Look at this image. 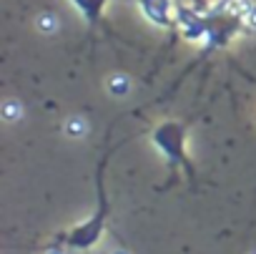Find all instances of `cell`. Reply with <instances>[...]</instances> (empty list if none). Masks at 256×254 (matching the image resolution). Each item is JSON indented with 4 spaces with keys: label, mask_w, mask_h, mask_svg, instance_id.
I'll return each instance as SVG.
<instances>
[{
    "label": "cell",
    "mask_w": 256,
    "mask_h": 254,
    "mask_svg": "<svg viewBox=\"0 0 256 254\" xmlns=\"http://www.w3.org/2000/svg\"><path fill=\"white\" fill-rule=\"evenodd\" d=\"M106 161L108 159H100V166H98V204H96V211L90 216H86L80 224L70 226L68 231L56 234L48 244H58V246L70 249V251H88L100 241V236L106 231V219H108V196H106V181H103Z\"/></svg>",
    "instance_id": "cell-1"
},
{
    "label": "cell",
    "mask_w": 256,
    "mask_h": 254,
    "mask_svg": "<svg viewBox=\"0 0 256 254\" xmlns=\"http://www.w3.org/2000/svg\"><path fill=\"white\" fill-rule=\"evenodd\" d=\"M186 131L188 126L181 121H164L151 131V144L156 146V151L164 154V159L174 169H184L188 179H194V164L186 151Z\"/></svg>",
    "instance_id": "cell-2"
},
{
    "label": "cell",
    "mask_w": 256,
    "mask_h": 254,
    "mask_svg": "<svg viewBox=\"0 0 256 254\" xmlns=\"http://www.w3.org/2000/svg\"><path fill=\"white\" fill-rule=\"evenodd\" d=\"M176 28L181 38L191 43H206L208 36V11H201L196 6H178L176 11Z\"/></svg>",
    "instance_id": "cell-3"
},
{
    "label": "cell",
    "mask_w": 256,
    "mask_h": 254,
    "mask_svg": "<svg viewBox=\"0 0 256 254\" xmlns=\"http://www.w3.org/2000/svg\"><path fill=\"white\" fill-rule=\"evenodd\" d=\"M138 11L144 13V18L164 31L176 28V11L178 6H174V0H136Z\"/></svg>",
    "instance_id": "cell-4"
},
{
    "label": "cell",
    "mask_w": 256,
    "mask_h": 254,
    "mask_svg": "<svg viewBox=\"0 0 256 254\" xmlns=\"http://www.w3.org/2000/svg\"><path fill=\"white\" fill-rule=\"evenodd\" d=\"M73 8L86 18V23L93 28L100 18H103V11L108 8V3H116V0H70Z\"/></svg>",
    "instance_id": "cell-5"
},
{
    "label": "cell",
    "mask_w": 256,
    "mask_h": 254,
    "mask_svg": "<svg viewBox=\"0 0 256 254\" xmlns=\"http://www.w3.org/2000/svg\"><path fill=\"white\" fill-rule=\"evenodd\" d=\"M106 86H108V91H110V96H116V98H120V96H126L128 91H131V81H128L126 76H110L108 81H106Z\"/></svg>",
    "instance_id": "cell-6"
},
{
    "label": "cell",
    "mask_w": 256,
    "mask_h": 254,
    "mask_svg": "<svg viewBox=\"0 0 256 254\" xmlns=\"http://www.w3.org/2000/svg\"><path fill=\"white\" fill-rule=\"evenodd\" d=\"M86 131H88V126H86L83 118H68L66 121V134L70 139H80V136H86Z\"/></svg>",
    "instance_id": "cell-7"
},
{
    "label": "cell",
    "mask_w": 256,
    "mask_h": 254,
    "mask_svg": "<svg viewBox=\"0 0 256 254\" xmlns=\"http://www.w3.org/2000/svg\"><path fill=\"white\" fill-rule=\"evenodd\" d=\"M58 26H60V23H58V18H56L53 13H40V16H38V31H40V33H56Z\"/></svg>",
    "instance_id": "cell-8"
},
{
    "label": "cell",
    "mask_w": 256,
    "mask_h": 254,
    "mask_svg": "<svg viewBox=\"0 0 256 254\" xmlns=\"http://www.w3.org/2000/svg\"><path fill=\"white\" fill-rule=\"evenodd\" d=\"M20 116H23L20 103H16V101H6V103H3V118H6V121H18Z\"/></svg>",
    "instance_id": "cell-9"
},
{
    "label": "cell",
    "mask_w": 256,
    "mask_h": 254,
    "mask_svg": "<svg viewBox=\"0 0 256 254\" xmlns=\"http://www.w3.org/2000/svg\"><path fill=\"white\" fill-rule=\"evenodd\" d=\"M244 28H246V31H256V3H254L251 11L246 13V18H244Z\"/></svg>",
    "instance_id": "cell-10"
},
{
    "label": "cell",
    "mask_w": 256,
    "mask_h": 254,
    "mask_svg": "<svg viewBox=\"0 0 256 254\" xmlns=\"http://www.w3.org/2000/svg\"><path fill=\"white\" fill-rule=\"evenodd\" d=\"M43 254H68L66 246H58V244H46L43 246Z\"/></svg>",
    "instance_id": "cell-11"
},
{
    "label": "cell",
    "mask_w": 256,
    "mask_h": 254,
    "mask_svg": "<svg viewBox=\"0 0 256 254\" xmlns=\"http://www.w3.org/2000/svg\"><path fill=\"white\" fill-rule=\"evenodd\" d=\"M110 254H128V249H113Z\"/></svg>",
    "instance_id": "cell-12"
},
{
    "label": "cell",
    "mask_w": 256,
    "mask_h": 254,
    "mask_svg": "<svg viewBox=\"0 0 256 254\" xmlns=\"http://www.w3.org/2000/svg\"><path fill=\"white\" fill-rule=\"evenodd\" d=\"M254 254H256V251H254Z\"/></svg>",
    "instance_id": "cell-13"
}]
</instances>
